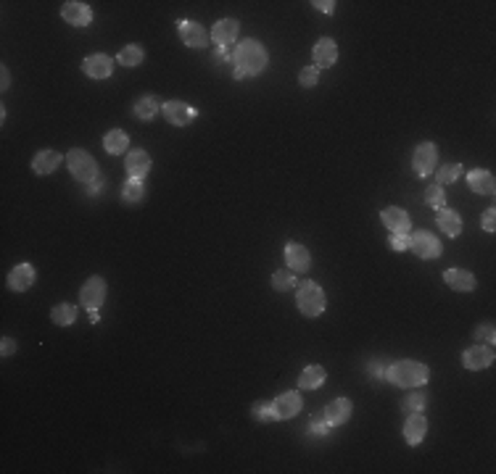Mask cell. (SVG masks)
<instances>
[{
    "label": "cell",
    "instance_id": "60d3db41",
    "mask_svg": "<svg viewBox=\"0 0 496 474\" xmlns=\"http://www.w3.org/2000/svg\"><path fill=\"white\" fill-rule=\"evenodd\" d=\"M16 348H19V342H16L14 337H3V340H0V353H3V358L14 356Z\"/></svg>",
    "mask_w": 496,
    "mask_h": 474
},
{
    "label": "cell",
    "instance_id": "ab89813d",
    "mask_svg": "<svg viewBox=\"0 0 496 474\" xmlns=\"http://www.w3.org/2000/svg\"><path fill=\"white\" fill-rule=\"evenodd\" d=\"M388 245L396 253H404V250H409V235H391Z\"/></svg>",
    "mask_w": 496,
    "mask_h": 474
},
{
    "label": "cell",
    "instance_id": "d6a6232c",
    "mask_svg": "<svg viewBox=\"0 0 496 474\" xmlns=\"http://www.w3.org/2000/svg\"><path fill=\"white\" fill-rule=\"evenodd\" d=\"M296 285H298V279H296V272H291V269H280V272L272 274V288L277 290V292H288Z\"/></svg>",
    "mask_w": 496,
    "mask_h": 474
},
{
    "label": "cell",
    "instance_id": "3957f363",
    "mask_svg": "<svg viewBox=\"0 0 496 474\" xmlns=\"http://www.w3.org/2000/svg\"><path fill=\"white\" fill-rule=\"evenodd\" d=\"M296 306L298 311L309 319L320 316L325 311V290L317 285V282H301L298 285V292H296Z\"/></svg>",
    "mask_w": 496,
    "mask_h": 474
},
{
    "label": "cell",
    "instance_id": "8992f818",
    "mask_svg": "<svg viewBox=\"0 0 496 474\" xmlns=\"http://www.w3.org/2000/svg\"><path fill=\"white\" fill-rule=\"evenodd\" d=\"M436 164H438V148H436V143L425 140V143L417 145L415 156H412V169H415L417 177H428V174H433Z\"/></svg>",
    "mask_w": 496,
    "mask_h": 474
},
{
    "label": "cell",
    "instance_id": "d4e9b609",
    "mask_svg": "<svg viewBox=\"0 0 496 474\" xmlns=\"http://www.w3.org/2000/svg\"><path fill=\"white\" fill-rule=\"evenodd\" d=\"M325 377H327V371L320 364H311V367H307L298 374V387L301 390H317V387H322Z\"/></svg>",
    "mask_w": 496,
    "mask_h": 474
},
{
    "label": "cell",
    "instance_id": "b9f144b4",
    "mask_svg": "<svg viewBox=\"0 0 496 474\" xmlns=\"http://www.w3.org/2000/svg\"><path fill=\"white\" fill-rule=\"evenodd\" d=\"M496 211L494 209H488L486 211V213H483V229H486V232H494L496 229Z\"/></svg>",
    "mask_w": 496,
    "mask_h": 474
},
{
    "label": "cell",
    "instance_id": "1f68e13d",
    "mask_svg": "<svg viewBox=\"0 0 496 474\" xmlns=\"http://www.w3.org/2000/svg\"><path fill=\"white\" fill-rule=\"evenodd\" d=\"M425 401H428L425 390L412 387V393H409L402 401V411H404V414H417V411H422V408H425Z\"/></svg>",
    "mask_w": 496,
    "mask_h": 474
},
{
    "label": "cell",
    "instance_id": "30bf717a",
    "mask_svg": "<svg viewBox=\"0 0 496 474\" xmlns=\"http://www.w3.org/2000/svg\"><path fill=\"white\" fill-rule=\"evenodd\" d=\"M177 32H180V40L188 45V48H193V51H201V48H206L209 45V40H212V35L203 29L198 21H180L177 24Z\"/></svg>",
    "mask_w": 496,
    "mask_h": 474
},
{
    "label": "cell",
    "instance_id": "ac0fdd59",
    "mask_svg": "<svg viewBox=\"0 0 496 474\" xmlns=\"http://www.w3.org/2000/svg\"><path fill=\"white\" fill-rule=\"evenodd\" d=\"M35 279H37V272H35V266L32 263H19L11 269V274H8V288L16 290V292H24L35 285Z\"/></svg>",
    "mask_w": 496,
    "mask_h": 474
},
{
    "label": "cell",
    "instance_id": "7a4b0ae2",
    "mask_svg": "<svg viewBox=\"0 0 496 474\" xmlns=\"http://www.w3.org/2000/svg\"><path fill=\"white\" fill-rule=\"evenodd\" d=\"M430 377V369L425 364H420V361H396V364H391L386 369V380L391 385H396V387H407V390H412V387H420V385H425Z\"/></svg>",
    "mask_w": 496,
    "mask_h": 474
},
{
    "label": "cell",
    "instance_id": "7402d4cb",
    "mask_svg": "<svg viewBox=\"0 0 496 474\" xmlns=\"http://www.w3.org/2000/svg\"><path fill=\"white\" fill-rule=\"evenodd\" d=\"M443 279H446V285L456 292H470V290H475V274L468 272V269H446L443 272Z\"/></svg>",
    "mask_w": 496,
    "mask_h": 474
},
{
    "label": "cell",
    "instance_id": "603a6c76",
    "mask_svg": "<svg viewBox=\"0 0 496 474\" xmlns=\"http://www.w3.org/2000/svg\"><path fill=\"white\" fill-rule=\"evenodd\" d=\"M468 184L472 193H478V195H494L496 190V182H494V174L486 169H475L468 174Z\"/></svg>",
    "mask_w": 496,
    "mask_h": 474
},
{
    "label": "cell",
    "instance_id": "74e56055",
    "mask_svg": "<svg viewBox=\"0 0 496 474\" xmlns=\"http://www.w3.org/2000/svg\"><path fill=\"white\" fill-rule=\"evenodd\" d=\"M475 340H483V342H491L496 340V329H494V324H483V327H478L475 329Z\"/></svg>",
    "mask_w": 496,
    "mask_h": 474
},
{
    "label": "cell",
    "instance_id": "7c38bea8",
    "mask_svg": "<svg viewBox=\"0 0 496 474\" xmlns=\"http://www.w3.org/2000/svg\"><path fill=\"white\" fill-rule=\"evenodd\" d=\"M61 19L71 26H87L93 21V11L87 3H80V0H67L61 6Z\"/></svg>",
    "mask_w": 496,
    "mask_h": 474
},
{
    "label": "cell",
    "instance_id": "4316f807",
    "mask_svg": "<svg viewBox=\"0 0 496 474\" xmlns=\"http://www.w3.org/2000/svg\"><path fill=\"white\" fill-rule=\"evenodd\" d=\"M127 148H130L127 132H121V130L106 132V137H103V150H106V153H111V156H121V153H127Z\"/></svg>",
    "mask_w": 496,
    "mask_h": 474
},
{
    "label": "cell",
    "instance_id": "d590c367",
    "mask_svg": "<svg viewBox=\"0 0 496 474\" xmlns=\"http://www.w3.org/2000/svg\"><path fill=\"white\" fill-rule=\"evenodd\" d=\"M317 82H320V69H317V66L301 69V74H298V85H301V87L311 90V87H317Z\"/></svg>",
    "mask_w": 496,
    "mask_h": 474
},
{
    "label": "cell",
    "instance_id": "5b68a950",
    "mask_svg": "<svg viewBox=\"0 0 496 474\" xmlns=\"http://www.w3.org/2000/svg\"><path fill=\"white\" fill-rule=\"evenodd\" d=\"M409 250L415 253L417 258H425V261H433L443 253L441 240L436 235H430L425 229H420L415 235H409Z\"/></svg>",
    "mask_w": 496,
    "mask_h": 474
},
{
    "label": "cell",
    "instance_id": "7bdbcfd3",
    "mask_svg": "<svg viewBox=\"0 0 496 474\" xmlns=\"http://www.w3.org/2000/svg\"><path fill=\"white\" fill-rule=\"evenodd\" d=\"M311 6H314V8H320L322 13H333V11H336V3H333V0H314Z\"/></svg>",
    "mask_w": 496,
    "mask_h": 474
},
{
    "label": "cell",
    "instance_id": "ba28073f",
    "mask_svg": "<svg viewBox=\"0 0 496 474\" xmlns=\"http://www.w3.org/2000/svg\"><path fill=\"white\" fill-rule=\"evenodd\" d=\"M106 301V279L103 276H90L80 290V303L90 311V308H101Z\"/></svg>",
    "mask_w": 496,
    "mask_h": 474
},
{
    "label": "cell",
    "instance_id": "6da1fadb",
    "mask_svg": "<svg viewBox=\"0 0 496 474\" xmlns=\"http://www.w3.org/2000/svg\"><path fill=\"white\" fill-rule=\"evenodd\" d=\"M269 64L267 48L259 40H241L238 48L232 51V66H235V79L259 77Z\"/></svg>",
    "mask_w": 496,
    "mask_h": 474
},
{
    "label": "cell",
    "instance_id": "e0dca14e",
    "mask_svg": "<svg viewBox=\"0 0 496 474\" xmlns=\"http://www.w3.org/2000/svg\"><path fill=\"white\" fill-rule=\"evenodd\" d=\"M151 156H148L146 150L140 148V150H130L127 156H124V169H127V174L130 177H135V179H146V174L151 171Z\"/></svg>",
    "mask_w": 496,
    "mask_h": 474
},
{
    "label": "cell",
    "instance_id": "8fae6325",
    "mask_svg": "<svg viewBox=\"0 0 496 474\" xmlns=\"http://www.w3.org/2000/svg\"><path fill=\"white\" fill-rule=\"evenodd\" d=\"M462 364L470 371H481L494 364V348L491 345H472L462 353Z\"/></svg>",
    "mask_w": 496,
    "mask_h": 474
},
{
    "label": "cell",
    "instance_id": "d6986e66",
    "mask_svg": "<svg viewBox=\"0 0 496 474\" xmlns=\"http://www.w3.org/2000/svg\"><path fill=\"white\" fill-rule=\"evenodd\" d=\"M238 32H241L238 19H219L214 29H212V40H214L216 45H222V48H230L238 40Z\"/></svg>",
    "mask_w": 496,
    "mask_h": 474
},
{
    "label": "cell",
    "instance_id": "cb8c5ba5",
    "mask_svg": "<svg viewBox=\"0 0 496 474\" xmlns=\"http://www.w3.org/2000/svg\"><path fill=\"white\" fill-rule=\"evenodd\" d=\"M58 166H61V153H55V150H40L37 156L32 158V171H35L37 177H48V174H53Z\"/></svg>",
    "mask_w": 496,
    "mask_h": 474
},
{
    "label": "cell",
    "instance_id": "44dd1931",
    "mask_svg": "<svg viewBox=\"0 0 496 474\" xmlns=\"http://www.w3.org/2000/svg\"><path fill=\"white\" fill-rule=\"evenodd\" d=\"M351 411H354V406H351L349 398H336V401H330L327 406H325V419L330 421L333 427H338V424H343V421L351 419Z\"/></svg>",
    "mask_w": 496,
    "mask_h": 474
},
{
    "label": "cell",
    "instance_id": "ffe728a7",
    "mask_svg": "<svg viewBox=\"0 0 496 474\" xmlns=\"http://www.w3.org/2000/svg\"><path fill=\"white\" fill-rule=\"evenodd\" d=\"M338 61V45L333 37H322L314 45V66L317 69H330Z\"/></svg>",
    "mask_w": 496,
    "mask_h": 474
},
{
    "label": "cell",
    "instance_id": "277c9868",
    "mask_svg": "<svg viewBox=\"0 0 496 474\" xmlns=\"http://www.w3.org/2000/svg\"><path fill=\"white\" fill-rule=\"evenodd\" d=\"M67 166L71 171V177L82 184H90L93 179H98L101 174H98V164H95V158L87 153V150H82V148H71L67 156Z\"/></svg>",
    "mask_w": 496,
    "mask_h": 474
},
{
    "label": "cell",
    "instance_id": "f6af8a7d",
    "mask_svg": "<svg viewBox=\"0 0 496 474\" xmlns=\"http://www.w3.org/2000/svg\"><path fill=\"white\" fill-rule=\"evenodd\" d=\"M101 190H103V179H101V177H98V179H93V182L87 184V195H98Z\"/></svg>",
    "mask_w": 496,
    "mask_h": 474
},
{
    "label": "cell",
    "instance_id": "f35d334b",
    "mask_svg": "<svg viewBox=\"0 0 496 474\" xmlns=\"http://www.w3.org/2000/svg\"><path fill=\"white\" fill-rule=\"evenodd\" d=\"M251 416H254V419H259V421H269V419H272L269 403H264V401H262V403H256V406L251 408Z\"/></svg>",
    "mask_w": 496,
    "mask_h": 474
},
{
    "label": "cell",
    "instance_id": "f546056e",
    "mask_svg": "<svg viewBox=\"0 0 496 474\" xmlns=\"http://www.w3.org/2000/svg\"><path fill=\"white\" fill-rule=\"evenodd\" d=\"M121 198H124L127 203H140V200L146 198V184H143V179L130 177L127 182L121 184Z\"/></svg>",
    "mask_w": 496,
    "mask_h": 474
},
{
    "label": "cell",
    "instance_id": "9c48e42d",
    "mask_svg": "<svg viewBox=\"0 0 496 474\" xmlns=\"http://www.w3.org/2000/svg\"><path fill=\"white\" fill-rule=\"evenodd\" d=\"M161 114L164 119L169 121V124H175V127H188L193 119L198 116V111L188 105L185 100H166L164 108H161Z\"/></svg>",
    "mask_w": 496,
    "mask_h": 474
},
{
    "label": "cell",
    "instance_id": "4fadbf2b",
    "mask_svg": "<svg viewBox=\"0 0 496 474\" xmlns=\"http://www.w3.org/2000/svg\"><path fill=\"white\" fill-rule=\"evenodd\" d=\"M82 71L90 79H106L114 71V58L106 55V53H93V55H87L82 61Z\"/></svg>",
    "mask_w": 496,
    "mask_h": 474
},
{
    "label": "cell",
    "instance_id": "e575fe53",
    "mask_svg": "<svg viewBox=\"0 0 496 474\" xmlns=\"http://www.w3.org/2000/svg\"><path fill=\"white\" fill-rule=\"evenodd\" d=\"M462 164H443L438 169V184H452L462 177Z\"/></svg>",
    "mask_w": 496,
    "mask_h": 474
},
{
    "label": "cell",
    "instance_id": "bcb514c9",
    "mask_svg": "<svg viewBox=\"0 0 496 474\" xmlns=\"http://www.w3.org/2000/svg\"><path fill=\"white\" fill-rule=\"evenodd\" d=\"M8 85H11V74H8V69L3 66V82H0V87H3V90H8Z\"/></svg>",
    "mask_w": 496,
    "mask_h": 474
},
{
    "label": "cell",
    "instance_id": "836d02e7",
    "mask_svg": "<svg viewBox=\"0 0 496 474\" xmlns=\"http://www.w3.org/2000/svg\"><path fill=\"white\" fill-rule=\"evenodd\" d=\"M425 203H428L430 209L441 211L446 209V193H443V184L433 182L425 187Z\"/></svg>",
    "mask_w": 496,
    "mask_h": 474
},
{
    "label": "cell",
    "instance_id": "4dcf8cb0",
    "mask_svg": "<svg viewBox=\"0 0 496 474\" xmlns=\"http://www.w3.org/2000/svg\"><path fill=\"white\" fill-rule=\"evenodd\" d=\"M51 319H53V324H58V327H69V324L77 319V306H71V303H58L53 311H51Z\"/></svg>",
    "mask_w": 496,
    "mask_h": 474
},
{
    "label": "cell",
    "instance_id": "5bb4252c",
    "mask_svg": "<svg viewBox=\"0 0 496 474\" xmlns=\"http://www.w3.org/2000/svg\"><path fill=\"white\" fill-rule=\"evenodd\" d=\"M285 261H288V269H291V272L304 274V272L311 269V253H309V248L301 245V243H288V245H285Z\"/></svg>",
    "mask_w": 496,
    "mask_h": 474
},
{
    "label": "cell",
    "instance_id": "7dc6e473",
    "mask_svg": "<svg viewBox=\"0 0 496 474\" xmlns=\"http://www.w3.org/2000/svg\"><path fill=\"white\" fill-rule=\"evenodd\" d=\"M98 311H101V308H90V311H87V316H90V322H93V324L101 322V314H98Z\"/></svg>",
    "mask_w": 496,
    "mask_h": 474
},
{
    "label": "cell",
    "instance_id": "83f0119b",
    "mask_svg": "<svg viewBox=\"0 0 496 474\" xmlns=\"http://www.w3.org/2000/svg\"><path fill=\"white\" fill-rule=\"evenodd\" d=\"M438 229L449 237H459V232H462V219H459V213L452 209L438 211Z\"/></svg>",
    "mask_w": 496,
    "mask_h": 474
},
{
    "label": "cell",
    "instance_id": "52a82bcc",
    "mask_svg": "<svg viewBox=\"0 0 496 474\" xmlns=\"http://www.w3.org/2000/svg\"><path fill=\"white\" fill-rule=\"evenodd\" d=\"M304 401L296 390H288V393H280L272 403H269V411H272V419H293L296 414L301 411Z\"/></svg>",
    "mask_w": 496,
    "mask_h": 474
},
{
    "label": "cell",
    "instance_id": "ee69618b",
    "mask_svg": "<svg viewBox=\"0 0 496 474\" xmlns=\"http://www.w3.org/2000/svg\"><path fill=\"white\" fill-rule=\"evenodd\" d=\"M386 364H380V361H373V364H370V374H373V377H380V380H386Z\"/></svg>",
    "mask_w": 496,
    "mask_h": 474
},
{
    "label": "cell",
    "instance_id": "8d00e7d4",
    "mask_svg": "<svg viewBox=\"0 0 496 474\" xmlns=\"http://www.w3.org/2000/svg\"><path fill=\"white\" fill-rule=\"evenodd\" d=\"M309 427H311V432H314V434H327L330 430H333V424L325 419V414H317V416L311 419V424H309Z\"/></svg>",
    "mask_w": 496,
    "mask_h": 474
},
{
    "label": "cell",
    "instance_id": "484cf974",
    "mask_svg": "<svg viewBox=\"0 0 496 474\" xmlns=\"http://www.w3.org/2000/svg\"><path fill=\"white\" fill-rule=\"evenodd\" d=\"M161 108H164V103H161L156 95H146V98H140V100H135V116L140 119V121H151V119L156 116V114H161Z\"/></svg>",
    "mask_w": 496,
    "mask_h": 474
},
{
    "label": "cell",
    "instance_id": "f1b7e54d",
    "mask_svg": "<svg viewBox=\"0 0 496 474\" xmlns=\"http://www.w3.org/2000/svg\"><path fill=\"white\" fill-rule=\"evenodd\" d=\"M117 61H119L121 66H127V69H132V66H140L146 61V51H143L140 45H127V48L119 51Z\"/></svg>",
    "mask_w": 496,
    "mask_h": 474
},
{
    "label": "cell",
    "instance_id": "2e32d148",
    "mask_svg": "<svg viewBox=\"0 0 496 474\" xmlns=\"http://www.w3.org/2000/svg\"><path fill=\"white\" fill-rule=\"evenodd\" d=\"M380 219H383V224L391 229V235H407V232H409V227H412V222H409V213H407L404 209H396V206L383 209Z\"/></svg>",
    "mask_w": 496,
    "mask_h": 474
},
{
    "label": "cell",
    "instance_id": "9a60e30c",
    "mask_svg": "<svg viewBox=\"0 0 496 474\" xmlns=\"http://www.w3.org/2000/svg\"><path fill=\"white\" fill-rule=\"evenodd\" d=\"M425 434H428V419L422 416V411L409 414L407 421H404V437H407V443H409V446H420V443L425 440Z\"/></svg>",
    "mask_w": 496,
    "mask_h": 474
}]
</instances>
